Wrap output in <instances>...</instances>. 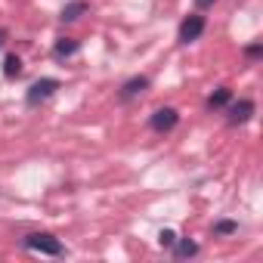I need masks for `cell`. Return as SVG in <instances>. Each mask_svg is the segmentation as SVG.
<instances>
[{
	"label": "cell",
	"instance_id": "4fadbf2b",
	"mask_svg": "<svg viewBox=\"0 0 263 263\" xmlns=\"http://www.w3.org/2000/svg\"><path fill=\"white\" fill-rule=\"evenodd\" d=\"M241 53H245V59H251V62H257V59L263 56V44H260V41H254V44H248V47H245Z\"/></svg>",
	"mask_w": 263,
	"mask_h": 263
},
{
	"label": "cell",
	"instance_id": "5b68a950",
	"mask_svg": "<svg viewBox=\"0 0 263 263\" xmlns=\"http://www.w3.org/2000/svg\"><path fill=\"white\" fill-rule=\"evenodd\" d=\"M177 124H180V111H177V108H171V105L155 108V111L149 115V127L155 130V134H171Z\"/></svg>",
	"mask_w": 263,
	"mask_h": 263
},
{
	"label": "cell",
	"instance_id": "ba28073f",
	"mask_svg": "<svg viewBox=\"0 0 263 263\" xmlns=\"http://www.w3.org/2000/svg\"><path fill=\"white\" fill-rule=\"evenodd\" d=\"M87 10H90L87 0H71V4H65V7H62V16H59V19H62V22H78Z\"/></svg>",
	"mask_w": 263,
	"mask_h": 263
},
{
	"label": "cell",
	"instance_id": "3957f363",
	"mask_svg": "<svg viewBox=\"0 0 263 263\" xmlns=\"http://www.w3.org/2000/svg\"><path fill=\"white\" fill-rule=\"evenodd\" d=\"M59 87H62V84H59L56 78H41V81H34V84L28 87V93H25V105H28V108H37V105L47 102Z\"/></svg>",
	"mask_w": 263,
	"mask_h": 263
},
{
	"label": "cell",
	"instance_id": "7c38bea8",
	"mask_svg": "<svg viewBox=\"0 0 263 263\" xmlns=\"http://www.w3.org/2000/svg\"><path fill=\"white\" fill-rule=\"evenodd\" d=\"M235 232H238L235 220H217L214 223V235H235Z\"/></svg>",
	"mask_w": 263,
	"mask_h": 263
},
{
	"label": "cell",
	"instance_id": "6da1fadb",
	"mask_svg": "<svg viewBox=\"0 0 263 263\" xmlns=\"http://www.w3.org/2000/svg\"><path fill=\"white\" fill-rule=\"evenodd\" d=\"M22 248L25 251H34V254H44V257H62L65 254V245L53 232H28L22 238Z\"/></svg>",
	"mask_w": 263,
	"mask_h": 263
},
{
	"label": "cell",
	"instance_id": "2e32d148",
	"mask_svg": "<svg viewBox=\"0 0 263 263\" xmlns=\"http://www.w3.org/2000/svg\"><path fill=\"white\" fill-rule=\"evenodd\" d=\"M4 44H7V31H4V28H0V47H4Z\"/></svg>",
	"mask_w": 263,
	"mask_h": 263
},
{
	"label": "cell",
	"instance_id": "277c9868",
	"mask_svg": "<svg viewBox=\"0 0 263 263\" xmlns=\"http://www.w3.org/2000/svg\"><path fill=\"white\" fill-rule=\"evenodd\" d=\"M204 28H208V19H204L201 13H192V16H186V19L180 22L177 37H180V44H195V41L204 34Z\"/></svg>",
	"mask_w": 263,
	"mask_h": 263
},
{
	"label": "cell",
	"instance_id": "8fae6325",
	"mask_svg": "<svg viewBox=\"0 0 263 263\" xmlns=\"http://www.w3.org/2000/svg\"><path fill=\"white\" fill-rule=\"evenodd\" d=\"M4 74H7V78H19V74H22V59L10 53V56L4 59Z\"/></svg>",
	"mask_w": 263,
	"mask_h": 263
},
{
	"label": "cell",
	"instance_id": "9c48e42d",
	"mask_svg": "<svg viewBox=\"0 0 263 263\" xmlns=\"http://www.w3.org/2000/svg\"><path fill=\"white\" fill-rule=\"evenodd\" d=\"M81 50V44L74 41V37H59L56 44H53V56L56 59H68V56H74Z\"/></svg>",
	"mask_w": 263,
	"mask_h": 263
},
{
	"label": "cell",
	"instance_id": "52a82bcc",
	"mask_svg": "<svg viewBox=\"0 0 263 263\" xmlns=\"http://www.w3.org/2000/svg\"><path fill=\"white\" fill-rule=\"evenodd\" d=\"M229 99H232V90H229V87H217V90L208 96L204 105H208V111H220V108L229 105Z\"/></svg>",
	"mask_w": 263,
	"mask_h": 263
},
{
	"label": "cell",
	"instance_id": "9a60e30c",
	"mask_svg": "<svg viewBox=\"0 0 263 263\" xmlns=\"http://www.w3.org/2000/svg\"><path fill=\"white\" fill-rule=\"evenodd\" d=\"M214 4H217V0H195V7H198V10H211Z\"/></svg>",
	"mask_w": 263,
	"mask_h": 263
},
{
	"label": "cell",
	"instance_id": "8992f818",
	"mask_svg": "<svg viewBox=\"0 0 263 263\" xmlns=\"http://www.w3.org/2000/svg\"><path fill=\"white\" fill-rule=\"evenodd\" d=\"M146 90H149V78H146V74H134V78H127V81L121 84L118 99H121V102H134V99H140Z\"/></svg>",
	"mask_w": 263,
	"mask_h": 263
},
{
	"label": "cell",
	"instance_id": "5bb4252c",
	"mask_svg": "<svg viewBox=\"0 0 263 263\" xmlns=\"http://www.w3.org/2000/svg\"><path fill=\"white\" fill-rule=\"evenodd\" d=\"M174 241H177V232H174V229H161V232H158V245H161V248H167V251H171V248H174Z\"/></svg>",
	"mask_w": 263,
	"mask_h": 263
},
{
	"label": "cell",
	"instance_id": "30bf717a",
	"mask_svg": "<svg viewBox=\"0 0 263 263\" xmlns=\"http://www.w3.org/2000/svg\"><path fill=\"white\" fill-rule=\"evenodd\" d=\"M171 251H174V257H177V260H189V257H195V254H198V241H192V238H177Z\"/></svg>",
	"mask_w": 263,
	"mask_h": 263
},
{
	"label": "cell",
	"instance_id": "7a4b0ae2",
	"mask_svg": "<svg viewBox=\"0 0 263 263\" xmlns=\"http://www.w3.org/2000/svg\"><path fill=\"white\" fill-rule=\"evenodd\" d=\"M223 111H226V124H229V127H241V124H248V121L254 118L257 105H254L251 96H241V99H229V105H226Z\"/></svg>",
	"mask_w": 263,
	"mask_h": 263
}]
</instances>
